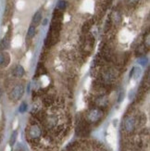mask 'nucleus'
<instances>
[{
  "label": "nucleus",
  "mask_w": 150,
  "mask_h": 151,
  "mask_svg": "<svg viewBox=\"0 0 150 151\" xmlns=\"http://www.w3.org/2000/svg\"><path fill=\"white\" fill-rule=\"evenodd\" d=\"M43 127L31 118L28 126L26 127V138L32 147L40 145V141L44 137Z\"/></svg>",
  "instance_id": "1"
},
{
  "label": "nucleus",
  "mask_w": 150,
  "mask_h": 151,
  "mask_svg": "<svg viewBox=\"0 0 150 151\" xmlns=\"http://www.w3.org/2000/svg\"><path fill=\"white\" fill-rule=\"evenodd\" d=\"M134 112L135 111H132L131 113L126 114L124 118H123L121 129L126 137H130L132 135L136 134L137 131L139 130Z\"/></svg>",
  "instance_id": "2"
},
{
  "label": "nucleus",
  "mask_w": 150,
  "mask_h": 151,
  "mask_svg": "<svg viewBox=\"0 0 150 151\" xmlns=\"http://www.w3.org/2000/svg\"><path fill=\"white\" fill-rule=\"evenodd\" d=\"M60 30H61V22L52 21L51 25H50V29L48 31L47 39H45V42H44L45 47H51L57 43L58 38H60Z\"/></svg>",
  "instance_id": "3"
},
{
  "label": "nucleus",
  "mask_w": 150,
  "mask_h": 151,
  "mask_svg": "<svg viewBox=\"0 0 150 151\" xmlns=\"http://www.w3.org/2000/svg\"><path fill=\"white\" fill-rule=\"evenodd\" d=\"M118 77V71L116 69L111 67H102V69L97 73L96 79L100 82L111 84Z\"/></svg>",
  "instance_id": "4"
},
{
  "label": "nucleus",
  "mask_w": 150,
  "mask_h": 151,
  "mask_svg": "<svg viewBox=\"0 0 150 151\" xmlns=\"http://www.w3.org/2000/svg\"><path fill=\"white\" fill-rule=\"evenodd\" d=\"M104 115H105L104 110H102L99 108L92 107L86 111L85 115L83 117H84V119H85V121L91 125V124H96L99 122H101L104 118Z\"/></svg>",
  "instance_id": "5"
},
{
  "label": "nucleus",
  "mask_w": 150,
  "mask_h": 151,
  "mask_svg": "<svg viewBox=\"0 0 150 151\" xmlns=\"http://www.w3.org/2000/svg\"><path fill=\"white\" fill-rule=\"evenodd\" d=\"M76 134L80 137H86L91 132V125L85 121L84 117H80L77 119L76 127H75Z\"/></svg>",
  "instance_id": "6"
},
{
  "label": "nucleus",
  "mask_w": 150,
  "mask_h": 151,
  "mask_svg": "<svg viewBox=\"0 0 150 151\" xmlns=\"http://www.w3.org/2000/svg\"><path fill=\"white\" fill-rule=\"evenodd\" d=\"M24 94V86L22 84H16L9 93V99L13 102L19 101Z\"/></svg>",
  "instance_id": "7"
},
{
  "label": "nucleus",
  "mask_w": 150,
  "mask_h": 151,
  "mask_svg": "<svg viewBox=\"0 0 150 151\" xmlns=\"http://www.w3.org/2000/svg\"><path fill=\"white\" fill-rule=\"evenodd\" d=\"M93 104H94V107L99 108L102 110H104L108 106V99L106 95H99L94 98Z\"/></svg>",
  "instance_id": "8"
},
{
  "label": "nucleus",
  "mask_w": 150,
  "mask_h": 151,
  "mask_svg": "<svg viewBox=\"0 0 150 151\" xmlns=\"http://www.w3.org/2000/svg\"><path fill=\"white\" fill-rule=\"evenodd\" d=\"M10 62L9 54L6 52H0V67H6Z\"/></svg>",
  "instance_id": "9"
},
{
  "label": "nucleus",
  "mask_w": 150,
  "mask_h": 151,
  "mask_svg": "<svg viewBox=\"0 0 150 151\" xmlns=\"http://www.w3.org/2000/svg\"><path fill=\"white\" fill-rule=\"evenodd\" d=\"M12 73H13V76L16 78H22L23 75L25 74V70L22 65H17V66L13 69Z\"/></svg>",
  "instance_id": "10"
},
{
  "label": "nucleus",
  "mask_w": 150,
  "mask_h": 151,
  "mask_svg": "<svg viewBox=\"0 0 150 151\" xmlns=\"http://www.w3.org/2000/svg\"><path fill=\"white\" fill-rule=\"evenodd\" d=\"M9 44H10V35H9V32H8L6 35L2 39L1 42H0V47L3 50L8 49L9 47Z\"/></svg>",
  "instance_id": "11"
},
{
  "label": "nucleus",
  "mask_w": 150,
  "mask_h": 151,
  "mask_svg": "<svg viewBox=\"0 0 150 151\" xmlns=\"http://www.w3.org/2000/svg\"><path fill=\"white\" fill-rule=\"evenodd\" d=\"M12 11H13V6L11 3H8V5H6V10H5V13H4V19H6V22L8 21V19H9V17L11 16L12 14Z\"/></svg>",
  "instance_id": "12"
},
{
  "label": "nucleus",
  "mask_w": 150,
  "mask_h": 151,
  "mask_svg": "<svg viewBox=\"0 0 150 151\" xmlns=\"http://www.w3.org/2000/svg\"><path fill=\"white\" fill-rule=\"evenodd\" d=\"M42 21V12L41 11H37L35 14L32 17V25L37 26Z\"/></svg>",
  "instance_id": "13"
},
{
  "label": "nucleus",
  "mask_w": 150,
  "mask_h": 151,
  "mask_svg": "<svg viewBox=\"0 0 150 151\" xmlns=\"http://www.w3.org/2000/svg\"><path fill=\"white\" fill-rule=\"evenodd\" d=\"M45 73H47V70H45L44 64L42 63H39L38 67L36 69V73H35V76H34V78H37V77H40L42 76L43 74H44Z\"/></svg>",
  "instance_id": "14"
},
{
  "label": "nucleus",
  "mask_w": 150,
  "mask_h": 151,
  "mask_svg": "<svg viewBox=\"0 0 150 151\" xmlns=\"http://www.w3.org/2000/svg\"><path fill=\"white\" fill-rule=\"evenodd\" d=\"M35 32H36V29H35V26L34 25H31L29 27V30H28V32H27V37L28 39H32L35 35Z\"/></svg>",
  "instance_id": "15"
},
{
  "label": "nucleus",
  "mask_w": 150,
  "mask_h": 151,
  "mask_svg": "<svg viewBox=\"0 0 150 151\" xmlns=\"http://www.w3.org/2000/svg\"><path fill=\"white\" fill-rule=\"evenodd\" d=\"M66 8H67V2L64 1V0H60L57 3V9L60 11H63Z\"/></svg>",
  "instance_id": "16"
},
{
  "label": "nucleus",
  "mask_w": 150,
  "mask_h": 151,
  "mask_svg": "<svg viewBox=\"0 0 150 151\" xmlns=\"http://www.w3.org/2000/svg\"><path fill=\"white\" fill-rule=\"evenodd\" d=\"M17 136H18V132L17 131H14V132L12 133L11 136H10V140H9V144H10V146H14V144L17 140Z\"/></svg>",
  "instance_id": "17"
},
{
  "label": "nucleus",
  "mask_w": 150,
  "mask_h": 151,
  "mask_svg": "<svg viewBox=\"0 0 150 151\" xmlns=\"http://www.w3.org/2000/svg\"><path fill=\"white\" fill-rule=\"evenodd\" d=\"M27 108H28V106H27V104H26L25 102L22 103V104H21V106H19V112H21V113L25 112V111L27 110Z\"/></svg>",
  "instance_id": "18"
},
{
  "label": "nucleus",
  "mask_w": 150,
  "mask_h": 151,
  "mask_svg": "<svg viewBox=\"0 0 150 151\" xmlns=\"http://www.w3.org/2000/svg\"><path fill=\"white\" fill-rule=\"evenodd\" d=\"M91 26H92V23H91L90 22H85L83 25V32H87L89 31V29L91 28Z\"/></svg>",
  "instance_id": "19"
},
{
  "label": "nucleus",
  "mask_w": 150,
  "mask_h": 151,
  "mask_svg": "<svg viewBox=\"0 0 150 151\" xmlns=\"http://www.w3.org/2000/svg\"><path fill=\"white\" fill-rule=\"evenodd\" d=\"M126 2L130 6H134L139 2V0H126Z\"/></svg>",
  "instance_id": "20"
}]
</instances>
